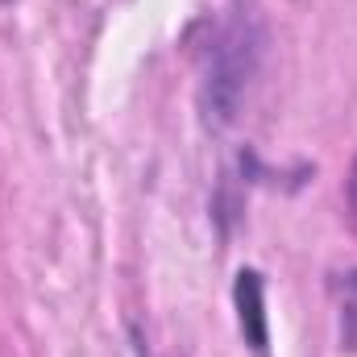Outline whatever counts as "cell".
Segmentation results:
<instances>
[{
    "mask_svg": "<svg viewBox=\"0 0 357 357\" xmlns=\"http://www.w3.org/2000/svg\"><path fill=\"white\" fill-rule=\"evenodd\" d=\"M258 63H262V29L254 21H233L212 38L199 79V108L212 129L237 121L241 100L258 75Z\"/></svg>",
    "mask_w": 357,
    "mask_h": 357,
    "instance_id": "obj_1",
    "label": "cell"
},
{
    "mask_svg": "<svg viewBox=\"0 0 357 357\" xmlns=\"http://www.w3.org/2000/svg\"><path fill=\"white\" fill-rule=\"evenodd\" d=\"M233 303H237V324L241 337L254 354L270 349V324H266V291H262V274L258 270H241L233 282Z\"/></svg>",
    "mask_w": 357,
    "mask_h": 357,
    "instance_id": "obj_2",
    "label": "cell"
},
{
    "mask_svg": "<svg viewBox=\"0 0 357 357\" xmlns=\"http://www.w3.org/2000/svg\"><path fill=\"white\" fill-rule=\"evenodd\" d=\"M354 287H357V274H354Z\"/></svg>",
    "mask_w": 357,
    "mask_h": 357,
    "instance_id": "obj_3",
    "label": "cell"
}]
</instances>
